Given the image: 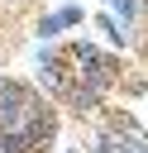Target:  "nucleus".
Here are the masks:
<instances>
[{"mask_svg":"<svg viewBox=\"0 0 148 153\" xmlns=\"http://www.w3.org/2000/svg\"><path fill=\"white\" fill-rule=\"evenodd\" d=\"M38 110H43V105L29 96V86H19V81H0V129L24 134L29 120H33ZM24 139H29V134H24Z\"/></svg>","mask_w":148,"mask_h":153,"instance_id":"1","label":"nucleus"},{"mask_svg":"<svg viewBox=\"0 0 148 153\" xmlns=\"http://www.w3.org/2000/svg\"><path fill=\"white\" fill-rule=\"evenodd\" d=\"M110 81H115V62H110L105 53H95L91 62H81V86H91V91L100 96V91H105Z\"/></svg>","mask_w":148,"mask_h":153,"instance_id":"2","label":"nucleus"},{"mask_svg":"<svg viewBox=\"0 0 148 153\" xmlns=\"http://www.w3.org/2000/svg\"><path fill=\"white\" fill-rule=\"evenodd\" d=\"M95 29H100L115 48H124V29H119V19H115V14H95Z\"/></svg>","mask_w":148,"mask_h":153,"instance_id":"3","label":"nucleus"},{"mask_svg":"<svg viewBox=\"0 0 148 153\" xmlns=\"http://www.w3.org/2000/svg\"><path fill=\"white\" fill-rule=\"evenodd\" d=\"M115 5V19H119V29H129L134 19H138V10H143V0H110Z\"/></svg>","mask_w":148,"mask_h":153,"instance_id":"4","label":"nucleus"},{"mask_svg":"<svg viewBox=\"0 0 148 153\" xmlns=\"http://www.w3.org/2000/svg\"><path fill=\"white\" fill-rule=\"evenodd\" d=\"M33 143L24 139V134H10V129H0V153H29Z\"/></svg>","mask_w":148,"mask_h":153,"instance_id":"5","label":"nucleus"},{"mask_svg":"<svg viewBox=\"0 0 148 153\" xmlns=\"http://www.w3.org/2000/svg\"><path fill=\"white\" fill-rule=\"evenodd\" d=\"M33 33H38V38H57V33H62V19H57V10H53V14H43Z\"/></svg>","mask_w":148,"mask_h":153,"instance_id":"6","label":"nucleus"},{"mask_svg":"<svg viewBox=\"0 0 148 153\" xmlns=\"http://www.w3.org/2000/svg\"><path fill=\"white\" fill-rule=\"evenodd\" d=\"M57 19H62V29H76V24L86 19V10H81V5H62V10H57Z\"/></svg>","mask_w":148,"mask_h":153,"instance_id":"7","label":"nucleus"},{"mask_svg":"<svg viewBox=\"0 0 148 153\" xmlns=\"http://www.w3.org/2000/svg\"><path fill=\"white\" fill-rule=\"evenodd\" d=\"M72 53H76V57H81V62H91V57H95V53H100V48H95V43H72Z\"/></svg>","mask_w":148,"mask_h":153,"instance_id":"8","label":"nucleus"},{"mask_svg":"<svg viewBox=\"0 0 148 153\" xmlns=\"http://www.w3.org/2000/svg\"><path fill=\"white\" fill-rule=\"evenodd\" d=\"M143 10H148V0H143Z\"/></svg>","mask_w":148,"mask_h":153,"instance_id":"9","label":"nucleus"},{"mask_svg":"<svg viewBox=\"0 0 148 153\" xmlns=\"http://www.w3.org/2000/svg\"><path fill=\"white\" fill-rule=\"evenodd\" d=\"M5 5H14V0H5Z\"/></svg>","mask_w":148,"mask_h":153,"instance_id":"10","label":"nucleus"},{"mask_svg":"<svg viewBox=\"0 0 148 153\" xmlns=\"http://www.w3.org/2000/svg\"><path fill=\"white\" fill-rule=\"evenodd\" d=\"M105 5H110V0H105Z\"/></svg>","mask_w":148,"mask_h":153,"instance_id":"11","label":"nucleus"},{"mask_svg":"<svg viewBox=\"0 0 148 153\" xmlns=\"http://www.w3.org/2000/svg\"><path fill=\"white\" fill-rule=\"evenodd\" d=\"M0 81H5V76H0Z\"/></svg>","mask_w":148,"mask_h":153,"instance_id":"12","label":"nucleus"}]
</instances>
